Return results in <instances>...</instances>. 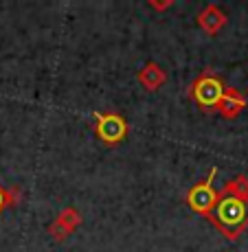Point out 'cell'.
Instances as JSON below:
<instances>
[{
	"mask_svg": "<svg viewBox=\"0 0 248 252\" xmlns=\"http://www.w3.org/2000/svg\"><path fill=\"white\" fill-rule=\"evenodd\" d=\"M198 24L202 31H207L209 35H217L226 24V13L222 11L217 4H207L200 13H198Z\"/></svg>",
	"mask_w": 248,
	"mask_h": 252,
	"instance_id": "6",
	"label": "cell"
},
{
	"mask_svg": "<svg viewBox=\"0 0 248 252\" xmlns=\"http://www.w3.org/2000/svg\"><path fill=\"white\" fill-rule=\"evenodd\" d=\"M79 224H81L79 211H77V208H72V206H68V208H64V211L55 217V221L48 226V232H51V237H55L57 241H62V239H66V237L71 235V232L75 230Z\"/></svg>",
	"mask_w": 248,
	"mask_h": 252,
	"instance_id": "5",
	"label": "cell"
},
{
	"mask_svg": "<svg viewBox=\"0 0 248 252\" xmlns=\"http://www.w3.org/2000/svg\"><path fill=\"white\" fill-rule=\"evenodd\" d=\"M224 195H233V197H240V200H248V178L246 176H237L233 180H228L222 191Z\"/></svg>",
	"mask_w": 248,
	"mask_h": 252,
	"instance_id": "9",
	"label": "cell"
},
{
	"mask_svg": "<svg viewBox=\"0 0 248 252\" xmlns=\"http://www.w3.org/2000/svg\"><path fill=\"white\" fill-rule=\"evenodd\" d=\"M92 129H95V134L99 136L101 143L114 147L121 140H125V136H128V132H130V125L123 116L116 112H95Z\"/></svg>",
	"mask_w": 248,
	"mask_h": 252,
	"instance_id": "4",
	"label": "cell"
},
{
	"mask_svg": "<svg viewBox=\"0 0 248 252\" xmlns=\"http://www.w3.org/2000/svg\"><path fill=\"white\" fill-rule=\"evenodd\" d=\"M136 79H139V84L143 86L145 90L154 92V90H158L160 86L167 84V70L160 64H156V62H147V64L139 70Z\"/></svg>",
	"mask_w": 248,
	"mask_h": 252,
	"instance_id": "7",
	"label": "cell"
},
{
	"mask_svg": "<svg viewBox=\"0 0 248 252\" xmlns=\"http://www.w3.org/2000/svg\"><path fill=\"white\" fill-rule=\"evenodd\" d=\"M22 197V193L18 191L16 187L13 189H4L2 184H0V213L4 211V208H9V206H16V202Z\"/></svg>",
	"mask_w": 248,
	"mask_h": 252,
	"instance_id": "10",
	"label": "cell"
},
{
	"mask_svg": "<svg viewBox=\"0 0 248 252\" xmlns=\"http://www.w3.org/2000/svg\"><path fill=\"white\" fill-rule=\"evenodd\" d=\"M244 108H246L244 94L237 92L235 88H224V94L215 105V112H220L224 119H235Z\"/></svg>",
	"mask_w": 248,
	"mask_h": 252,
	"instance_id": "8",
	"label": "cell"
},
{
	"mask_svg": "<svg viewBox=\"0 0 248 252\" xmlns=\"http://www.w3.org/2000/svg\"><path fill=\"white\" fill-rule=\"evenodd\" d=\"M224 81L220 75H215V70L204 68L189 86V99L196 101V105L204 112H213L224 94Z\"/></svg>",
	"mask_w": 248,
	"mask_h": 252,
	"instance_id": "2",
	"label": "cell"
},
{
	"mask_svg": "<svg viewBox=\"0 0 248 252\" xmlns=\"http://www.w3.org/2000/svg\"><path fill=\"white\" fill-rule=\"evenodd\" d=\"M149 4H152L154 9H167V7H172L174 2H172V0H169V2H160V4H158V2H149Z\"/></svg>",
	"mask_w": 248,
	"mask_h": 252,
	"instance_id": "11",
	"label": "cell"
},
{
	"mask_svg": "<svg viewBox=\"0 0 248 252\" xmlns=\"http://www.w3.org/2000/svg\"><path fill=\"white\" fill-rule=\"evenodd\" d=\"M215 173H217V167H213L211 171H209L207 180L198 182L196 187H191L187 193V204L191 206L198 215L207 217V220H211L213 208H215L217 200H220V193L213 189V178H215Z\"/></svg>",
	"mask_w": 248,
	"mask_h": 252,
	"instance_id": "3",
	"label": "cell"
},
{
	"mask_svg": "<svg viewBox=\"0 0 248 252\" xmlns=\"http://www.w3.org/2000/svg\"><path fill=\"white\" fill-rule=\"evenodd\" d=\"M209 221H213V226L228 239H237L248 228V200L220 193V200Z\"/></svg>",
	"mask_w": 248,
	"mask_h": 252,
	"instance_id": "1",
	"label": "cell"
}]
</instances>
